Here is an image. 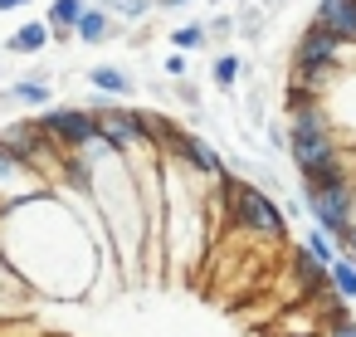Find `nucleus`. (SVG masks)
Segmentation results:
<instances>
[{"label": "nucleus", "mask_w": 356, "mask_h": 337, "mask_svg": "<svg viewBox=\"0 0 356 337\" xmlns=\"http://www.w3.org/2000/svg\"><path fill=\"white\" fill-rule=\"evenodd\" d=\"M176 98H181L186 108H200V93H195V88H191L186 79H176Z\"/></svg>", "instance_id": "nucleus-21"}, {"label": "nucleus", "mask_w": 356, "mask_h": 337, "mask_svg": "<svg viewBox=\"0 0 356 337\" xmlns=\"http://www.w3.org/2000/svg\"><path fill=\"white\" fill-rule=\"evenodd\" d=\"M327 337H356V322H346V327H332Z\"/></svg>", "instance_id": "nucleus-25"}, {"label": "nucleus", "mask_w": 356, "mask_h": 337, "mask_svg": "<svg viewBox=\"0 0 356 337\" xmlns=\"http://www.w3.org/2000/svg\"><path fill=\"white\" fill-rule=\"evenodd\" d=\"M239 74H244V59H239V54H220V59L210 64V79H215V88H225V93L239 84Z\"/></svg>", "instance_id": "nucleus-14"}, {"label": "nucleus", "mask_w": 356, "mask_h": 337, "mask_svg": "<svg viewBox=\"0 0 356 337\" xmlns=\"http://www.w3.org/2000/svg\"><path fill=\"white\" fill-rule=\"evenodd\" d=\"M332 288H337L346 303L356 298V259H351V254H341V259L332 264Z\"/></svg>", "instance_id": "nucleus-16"}, {"label": "nucleus", "mask_w": 356, "mask_h": 337, "mask_svg": "<svg viewBox=\"0 0 356 337\" xmlns=\"http://www.w3.org/2000/svg\"><path fill=\"white\" fill-rule=\"evenodd\" d=\"M239 30H244V35H259V30H264V6H259V0H244V10H239Z\"/></svg>", "instance_id": "nucleus-19"}, {"label": "nucleus", "mask_w": 356, "mask_h": 337, "mask_svg": "<svg viewBox=\"0 0 356 337\" xmlns=\"http://www.w3.org/2000/svg\"><path fill=\"white\" fill-rule=\"evenodd\" d=\"M341 254H351V259H356V225L346 230V240H341Z\"/></svg>", "instance_id": "nucleus-23"}, {"label": "nucleus", "mask_w": 356, "mask_h": 337, "mask_svg": "<svg viewBox=\"0 0 356 337\" xmlns=\"http://www.w3.org/2000/svg\"><path fill=\"white\" fill-rule=\"evenodd\" d=\"M302 249H307V254H312V259H322V264H327V269H332V264H337V259H341V254H337V249H332V240H327V230H307V244H302Z\"/></svg>", "instance_id": "nucleus-17"}, {"label": "nucleus", "mask_w": 356, "mask_h": 337, "mask_svg": "<svg viewBox=\"0 0 356 337\" xmlns=\"http://www.w3.org/2000/svg\"><path fill=\"white\" fill-rule=\"evenodd\" d=\"M161 10H181V6H191V0H156Z\"/></svg>", "instance_id": "nucleus-27"}, {"label": "nucleus", "mask_w": 356, "mask_h": 337, "mask_svg": "<svg viewBox=\"0 0 356 337\" xmlns=\"http://www.w3.org/2000/svg\"><path fill=\"white\" fill-rule=\"evenodd\" d=\"M30 0H0V10H25Z\"/></svg>", "instance_id": "nucleus-26"}, {"label": "nucleus", "mask_w": 356, "mask_h": 337, "mask_svg": "<svg viewBox=\"0 0 356 337\" xmlns=\"http://www.w3.org/2000/svg\"><path fill=\"white\" fill-rule=\"evenodd\" d=\"M166 157H176L181 166H191V171L210 176V181H225V176H229L225 157H220L205 137H195V132H176V142H171V152H166Z\"/></svg>", "instance_id": "nucleus-6"}, {"label": "nucleus", "mask_w": 356, "mask_h": 337, "mask_svg": "<svg viewBox=\"0 0 356 337\" xmlns=\"http://www.w3.org/2000/svg\"><path fill=\"white\" fill-rule=\"evenodd\" d=\"M88 84H93L98 93H108V98H127V93H132V79H127L118 64H98V69H88Z\"/></svg>", "instance_id": "nucleus-11"}, {"label": "nucleus", "mask_w": 356, "mask_h": 337, "mask_svg": "<svg viewBox=\"0 0 356 337\" xmlns=\"http://www.w3.org/2000/svg\"><path fill=\"white\" fill-rule=\"evenodd\" d=\"M108 15H122V20H142V15H152V0H113V6H108Z\"/></svg>", "instance_id": "nucleus-18"}, {"label": "nucleus", "mask_w": 356, "mask_h": 337, "mask_svg": "<svg viewBox=\"0 0 356 337\" xmlns=\"http://www.w3.org/2000/svg\"><path fill=\"white\" fill-rule=\"evenodd\" d=\"M166 74L171 79H186V54H166Z\"/></svg>", "instance_id": "nucleus-22"}, {"label": "nucleus", "mask_w": 356, "mask_h": 337, "mask_svg": "<svg viewBox=\"0 0 356 337\" xmlns=\"http://www.w3.org/2000/svg\"><path fill=\"white\" fill-rule=\"evenodd\" d=\"M312 25L337 35L341 45H356V0H317Z\"/></svg>", "instance_id": "nucleus-7"}, {"label": "nucleus", "mask_w": 356, "mask_h": 337, "mask_svg": "<svg viewBox=\"0 0 356 337\" xmlns=\"http://www.w3.org/2000/svg\"><path fill=\"white\" fill-rule=\"evenodd\" d=\"M288 157H293L298 176L346 162V157H341V147H337V132H288Z\"/></svg>", "instance_id": "nucleus-5"}, {"label": "nucleus", "mask_w": 356, "mask_h": 337, "mask_svg": "<svg viewBox=\"0 0 356 337\" xmlns=\"http://www.w3.org/2000/svg\"><path fill=\"white\" fill-rule=\"evenodd\" d=\"M98 6H103V10H108V6H113V0H98Z\"/></svg>", "instance_id": "nucleus-28"}, {"label": "nucleus", "mask_w": 356, "mask_h": 337, "mask_svg": "<svg viewBox=\"0 0 356 337\" xmlns=\"http://www.w3.org/2000/svg\"><path fill=\"white\" fill-rule=\"evenodd\" d=\"M205 30H210L215 40H229V35L239 30V15H215V20H205Z\"/></svg>", "instance_id": "nucleus-20"}, {"label": "nucleus", "mask_w": 356, "mask_h": 337, "mask_svg": "<svg viewBox=\"0 0 356 337\" xmlns=\"http://www.w3.org/2000/svg\"><path fill=\"white\" fill-rule=\"evenodd\" d=\"M346 54H351V45H341L337 35H327V30L307 25V30L298 35V49H293V74H312V69H341V64H346Z\"/></svg>", "instance_id": "nucleus-4"}, {"label": "nucleus", "mask_w": 356, "mask_h": 337, "mask_svg": "<svg viewBox=\"0 0 356 337\" xmlns=\"http://www.w3.org/2000/svg\"><path fill=\"white\" fill-rule=\"evenodd\" d=\"M293 279H298V288H302L307 298H317L322 288H332V269H327L322 259H312L307 249H293Z\"/></svg>", "instance_id": "nucleus-8"}, {"label": "nucleus", "mask_w": 356, "mask_h": 337, "mask_svg": "<svg viewBox=\"0 0 356 337\" xmlns=\"http://www.w3.org/2000/svg\"><path fill=\"white\" fill-rule=\"evenodd\" d=\"M351 176H346V162H337V166H322V171H307L302 176V196L307 191H327V186H346Z\"/></svg>", "instance_id": "nucleus-15"}, {"label": "nucleus", "mask_w": 356, "mask_h": 337, "mask_svg": "<svg viewBox=\"0 0 356 337\" xmlns=\"http://www.w3.org/2000/svg\"><path fill=\"white\" fill-rule=\"evenodd\" d=\"M302 205L312 210L317 230L346 240V230L356 225V181H346V186H327V191H307Z\"/></svg>", "instance_id": "nucleus-3"}, {"label": "nucleus", "mask_w": 356, "mask_h": 337, "mask_svg": "<svg viewBox=\"0 0 356 337\" xmlns=\"http://www.w3.org/2000/svg\"><path fill=\"white\" fill-rule=\"evenodd\" d=\"M25 176H35V181H40V171H35V166H25L15 152H6V147H0V196H6V205L30 201V196H20V191H15V181H25Z\"/></svg>", "instance_id": "nucleus-10"}, {"label": "nucleus", "mask_w": 356, "mask_h": 337, "mask_svg": "<svg viewBox=\"0 0 356 337\" xmlns=\"http://www.w3.org/2000/svg\"><path fill=\"white\" fill-rule=\"evenodd\" d=\"M35 123H40V127L64 147V152H83V147H93V142H98V127H103V123H98V113L74 108V103H69V108H44Z\"/></svg>", "instance_id": "nucleus-2"}, {"label": "nucleus", "mask_w": 356, "mask_h": 337, "mask_svg": "<svg viewBox=\"0 0 356 337\" xmlns=\"http://www.w3.org/2000/svg\"><path fill=\"white\" fill-rule=\"evenodd\" d=\"M171 45H176V54H200L210 45V30L205 25H181V30H171Z\"/></svg>", "instance_id": "nucleus-13"}, {"label": "nucleus", "mask_w": 356, "mask_h": 337, "mask_svg": "<svg viewBox=\"0 0 356 337\" xmlns=\"http://www.w3.org/2000/svg\"><path fill=\"white\" fill-rule=\"evenodd\" d=\"M113 30H118L113 15H108L103 6H88V15H83V25H79V45H108Z\"/></svg>", "instance_id": "nucleus-12"}, {"label": "nucleus", "mask_w": 356, "mask_h": 337, "mask_svg": "<svg viewBox=\"0 0 356 337\" xmlns=\"http://www.w3.org/2000/svg\"><path fill=\"white\" fill-rule=\"evenodd\" d=\"M220 186H225V196H229V210H234V225H239V230L264 235V240H283V235H288L283 210H278V205H273V196H264L254 181L225 176Z\"/></svg>", "instance_id": "nucleus-1"}, {"label": "nucleus", "mask_w": 356, "mask_h": 337, "mask_svg": "<svg viewBox=\"0 0 356 337\" xmlns=\"http://www.w3.org/2000/svg\"><path fill=\"white\" fill-rule=\"evenodd\" d=\"M259 6H264V15H278V10L288 6V0H259Z\"/></svg>", "instance_id": "nucleus-24"}, {"label": "nucleus", "mask_w": 356, "mask_h": 337, "mask_svg": "<svg viewBox=\"0 0 356 337\" xmlns=\"http://www.w3.org/2000/svg\"><path fill=\"white\" fill-rule=\"evenodd\" d=\"M54 45V30H49V20H25L10 40H6V49L10 54H44Z\"/></svg>", "instance_id": "nucleus-9"}]
</instances>
